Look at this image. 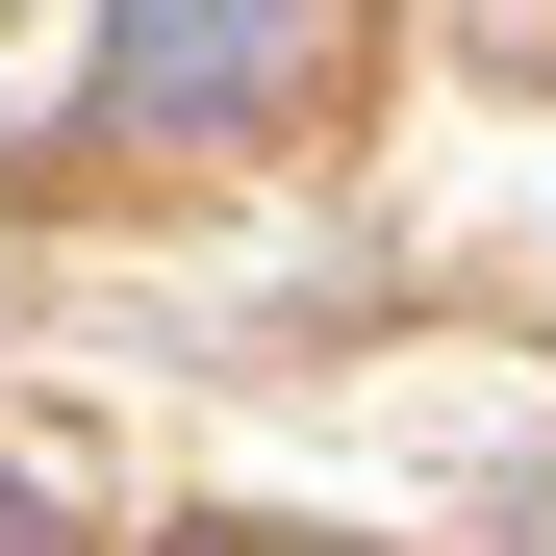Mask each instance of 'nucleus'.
<instances>
[{
  "instance_id": "1",
  "label": "nucleus",
  "mask_w": 556,
  "mask_h": 556,
  "mask_svg": "<svg viewBox=\"0 0 556 556\" xmlns=\"http://www.w3.org/2000/svg\"><path fill=\"white\" fill-rule=\"evenodd\" d=\"M278 76H304V0H127L102 127H127V152H177V127H253Z\"/></svg>"
}]
</instances>
